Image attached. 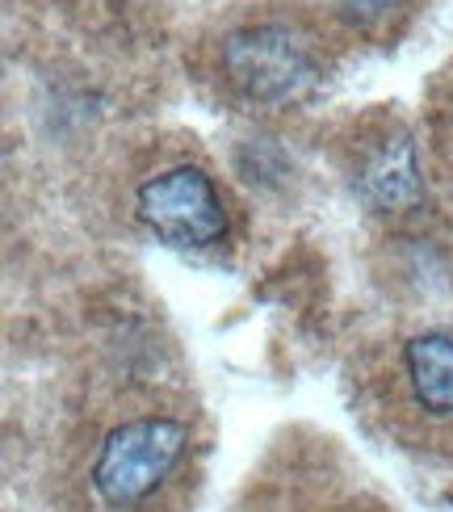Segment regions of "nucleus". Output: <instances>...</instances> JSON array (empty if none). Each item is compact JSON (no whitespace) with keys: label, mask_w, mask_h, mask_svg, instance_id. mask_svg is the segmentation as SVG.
<instances>
[{"label":"nucleus","mask_w":453,"mask_h":512,"mask_svg":"<svg viewBox=\"0 0 453 512\" xmlns=\"http://www.w3.org/2000/svg\"><path fill=\"white\" fill-rule=\"evenodd\" d=\"M193 450V424L168 412L118 420L97 441L89 462V496L101 512H156Z\"/></svg>","instance_id":"nucleus-1"},{"label":"nucleus","mask_w":453,"mask_h":512,"mask_svg":"<svg viewBox=\"0 0 453 512\" xmlns=\"http://www.w3.org/2000/svg\"><path fill=\"white\" fill-rule=\"evenodd\" d=\"M219 72L223 89L252 110H294L323 89L328 63L311 34L286 21H252L219 42Z\"/></svg>","instance_id":"nucleus-2"},{"label":"nucleus","mask_w":453,"mask_h":512,"mask_svg":"<svg viewBox=\"0 0 453 512\" xmlns=\"http://www.w3.org/2000/svg\"><path fill=\"white\" fill-rule=\"evenodd\" d=\"M139 223L168 248L202 252L227 240V198L198 164H168L135 189Z\"/></svg>","instance_id":"nucleus-3"},{"label":"nucleus","mask_w":453,"mask_h":512,"mask_svg":"<svg viewBox=\"0 0 453 512\" xmlns=\"http://www.w3.org/2000/svg\"><path fill=\"white\" fill-rule=\"evenodd\" d=\"M353 194L374 210V215H412L424 202V168L420 147L403 122H378L353 143L349 160Z\"/></svg>","instance_id":"nucleus-4"},{"label":"nucleus","mask_w":453,"mask_h":512,"mask_svg":"<svg viewBox=\"0 0 453 512\" xmlns=\"http://www.w3.org/2000/svg\"><path fill=\"white\" fill-rule=\"evenodd\" d=\"M412 412L428 424H453V332H420L399 353Z\"/></svg>","instance_id":"nucleus-5"},{"label":"nucleus","mask_w":453,"mask_h":512,"mask_svg":"<svg viewBox=\"0 0 453 512\" xmlns=\"http://www.w3.org/2000/svg\"><path fill=\"white\" fill-rule=\"evenodd\" d=\"M332 5H336L340 21H349L353 30L378 34V30H386L403 13L407 0H332Z\"/></svg>","instance_id":"nucleus-6"},{"label":"nucleus","mask_w":453,"mask_h":512,"mask_svg":"<svg viewBox=\"0 0 453 512\" xmlns=\"http://www.w3.org/2000/svg\"><path fill=\"white\" fill-rule=\"evenodd\" d=\"M445 152L453 156V105H449V126H445Z\"/></svg>","instance_id":"nucleus-7"}]
</instances>
